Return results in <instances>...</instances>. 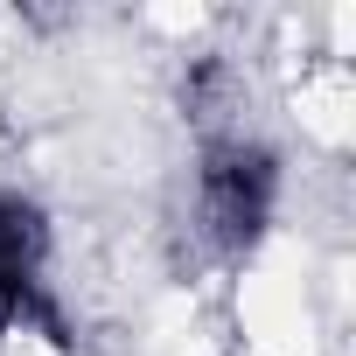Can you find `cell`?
<instances>
[{
	"label": "cell",
	"mask_w": 356,
	"mask_h": 356,
	"mask_svg": "<svg viewBox=\"0 0 356 356\" xmlns=\"http://www.w3.org/2000/svg\"><path fill=\"white\" fill-rule=\"evenodd\" d=\"M280 203H286V154L266 133H245V126L203 133L189 168V224L210 259L252 266L280 224Z\"/></svg>",
	"instance_id": "6da1fadb"
},
{
	"label": "cell",
	"mask_w": 356,
	"mask_h": 356,
	"mask_svg": "<svg viewBox=\"0 0 356 356\" xmlns=\"http://www.w3.org/2000/svg\"><path fill=\"white\" fill-rule=\"evenodd\" d=\"M56 224L29 189H0V342H56L70 349L63 300L49 286Z\"/></svg>",
	"instance_id": "7a4b0ae2"
}]
</instances>
